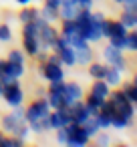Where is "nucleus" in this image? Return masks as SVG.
Wrapping results in <instances>:
<instances>
[{
    "mask_svg": "<svg viewBox=\"0 0 137 147\" xmlns=\"http://www.w3.org/2000/svg\"><path fill=\"white\" fill-rule=\"evenodd\" d=\"M26 121H24V107L22 105H18V107H12V113H8V115H4L2 117V121H0V129H2L6 135H18V131H20V127L24 125Z\"/></svg>",
    "mask_w": 137,
    "mask_h": 147,
    "instance_id": "obj_1",
    "label": "nucleus"
},
{
    "mask_svg": "<svg viewBox=\"0 0 137 147\" xmlns=\"http://www.w3.org/2000/svg\"><path fill=\"white\" fill-rule=\"evenodd\" d=\"M103 22H105V14H101V12H91L89 24L81 30V34L87 38V42H99V40L103 38Z\"/></svg>",
    "mask_w": 137,
    "mask_h": 147,
    "instance_id": "obj_2",
    "label": "nucleus"
},
{
    "mask_svg": "<svg viewBox=\"0 0 137 147\" xmlns=\"http://www.w3.org/2000/svg\"><path fill=\"white\" fill-rule=\"evenodd\" d=\"M65 129H67V145L69 147H85L91 141V137L87 135V131L83 129V125L69 123Z\"/></svg>",
    "mask_w": 137,
    "mask_h": 147,
    "instance_id": "obj_3",
    "label": "nucleus"
},
{
    "mask_svg": "<svg viewBox=\"0 0 137 147\" xmlns=\"http://www.w3.org/2000/svg\"><path fill=\"white\" fill-rule=\"evenodd\" d=\"M2 101L8 105V107H18L24 103V91L20 87L18 81L10 83V85H4V91H2Z\"/></svg>",
    "mask_w": 137,
    "mask_h": 147,
    "instance_id": "obj_4",
    "label": "nucleus"
},
{
    "mask_svg": "<svg viewBox=\"0 0 137 147\" xmlns=\"http://www.w3.org/2000/svg\"><path fill=\"white\" fill-rule=\"evenodd\" d=\"M49 113H51V107H49L47 99H36L24 109V121L30 123V121H36V119H40Z\"/></svg>",
    "mask_w": 137,
    "mask_h": 147,
    "instance_id": "obj_5",
    "label": "nucleus"
},
{
    "mask_svg": "<svg viewBox=\"0 0 137 147\" xmlns=\"http://www.w3.org/2000/svg\"><path fill=\"white\" fill-rule=\"evenodd\" d=\"M40 75L47 83H53V81H63L65 79V69L63 65L59 63H51V61H43L40 65Z\"/></svg>",
    "mask_w": 137,
    "mask_h": 147,
    "instance_id": "obj_6",
    "label": "nucleus"
},
{
    "mask_svg": "<svg viewBox=\"0 0 137 147\" xmlns=\"http://www.w3.org/2000/svg\"><path fill=\"white\" fill-rule=\"evenodd\" d=\"M49 121H51V129H61V127H67L71 123V113H69V107H61V109H51L49 113Z\"/></svg>",
    "mask_w": 137,
    "mask_h": 147,
    "instance_id": "obj_7",
    "label": "nucleus"
},
{
    "mask_svg": "<svg viewBox=\"0 0 137 147\" xmlns=\"http://www.w3.org/2000/svg\"><path fill=\"white\" fill-rule=\"evenodd\" d=\"M69 113H71V123H77V125H83L89 117H93V115L89 113V109H87V105H85L83 99H81V101H75V103L69 107Z\"/></svg>",
    "mask_w": 137,
    "mask_h": 147,
    "instance_id": "obj_8",
    "label": "nucleus"
},
{
    "mask_svg": "<svg viewBox=\"0 0 137 147\" xmlns=\"http://www.w3.org/2000/svg\"><path fill=\"white\" fill-rule=\"evenodd\" d=\"M63 97H65V107H71L75 101H81L85 97V91L79 83H65Z\"/></svg>",
    "mask_w": 137,
    "mask_h": 147,
    "instance_id": "obj_9",
    "label": "nucleus"
},
{
    "mask_svg": "<svg viewBox=\"0 0 137 147\" xmlns=\"http://www.w3.org/2000/svg\"><path fill=\"white\" fill-rule=\"evenodd\" d=\"M127 32V28L119 22V20H107L103 22V38H113V36H123Z\"/></svg>",
    "mask_w": 137,
    "mask_h": 147,
    "instance_id": "obj_10",
    "label": "nucleus"
},
{
    "mask_svg": "<svg viewBox=\"0 0 137 147\" xmlns=\"http://www.w3.org/2000/svg\"><path fill=\"white\" fill-rule=\"evenodd\" d=\"M91 61H93V49H91L89 42L83 45V47H79V49H75V65L87 67Z\"/></svg>",
    "mask_w": 137,
    "mask_h": 147,
    "instance_id": "obj_11",
    "label": "nucleus"
},
{
    "mask_svg": "<svg viewBox=\"0 0 137 147\" xmlns=\"http://www.w3.org/2000/svg\"><path fill=\"white\" fill-rule=\"evenodd\" d=\"M125 55H123V51H119V49H115L113 45H107L105 49H103V61H105V65H115L117 61H121Z\"/></svg>",
    "mask_w": 137,
    "mask_h": 147,
    "instance_id": "obj_12",
    "label": "nucleus"
},
{
    "mask_svg": "<svg viewBox=\"0 0 137 147\" xmlns=\"http://www.w3.org/2000/svg\"><path fill=\"white\" fill-rule=\"evenodd\" d=\"M55 53L59 55L63 67H75V49L71 45H67V47H63V49H59Z\"/></svg>",
    "mask_w": 137,
    "mask_h": 147,
    "instance_id": "obj_13",
    "label": "nucleus"
},
{
    "mask_svg": "<svg viewBox=\"0 0 137 147\" xmlns=\"http://www.w3.org/2000/svg\"><path fill=\"white\" fill-rule=\"evenodd\" d=\"M103 81H105L111 89H113V87H119V85L123 83V73H119L115 67H109V65H107V71H105Z\"/></svg>",
    "mask_w": 137,
    "mask_h": 147,
    "instance_id": "obj_14",
    "label": "nucleus"
},
{
    "mask_svg": "<svg viewBox=\"0 0 137 147\" xmlns=\"http://www.w3.org/2000/svg\"><path fill=\"white\" fill-rule=\"evenodd\" d=\"M91 93L101 97V99H107L109 93H111V87L103 81V79H93V85H91Z\"/></svg>",
    "mask_w": 137,
    "mask_h": 147,
    "instance_id": "obj_15",
    "label": "nucleus"
},
{
    "mask_svg": "<svg viewBox=\"0 0 137 147\" xmlns=\"http://www.w3.org/2000/svg\"><path fill=\"white\" fill-rule=\"evenodd\" d=\"M83 101H85V105H87V109H89L91 115L99 113L101 107H103V103H105V99H101V97H97V95H93V93H89L87 97H83Z\"/></svg>",
    "mask_w": 137,
    "mask_h": 147,
    "instance_id": "obj_16",
    "label": "nucleus"
},
{
    "mask_svg": "<svg viewBox=\"0 0 137 147\" xmlns=\"http://www.w3.org/2000/svg\"><path fill=\"white\" fill-rule=\"evenodd\" d=\"M22 51H24L28 57H36V53L40 51L38 38H36V36H22Z\"/></svg>",
    "mask_w": 137,
    "mask_h": 147,
    "instance_id": "obj_17",
    "label": "nucleus"
},
{
    "mask_svg": "<svg viewBox=\"0 0 137 147\" xmlns=\"http://www.w3.org/2000/svg\"><path fill=\"white\" fill-rule=\"evenodd\" d=\"M28 127H30L32 133H38V135H40V133H47V131H53V129H51L49 115H45V117H40V119H36V121H30Z\"/></svg>",
    "mask_w": 137,
    "mask_h": 147,
    "instance_id": "obj_18",
    "label": "nucleus"
},
{
    "mask_svg": "<svg viewBox=\"0 0 137 147\" xmlns=\"http://www.w3.org/2000/svg\"><path fill=\"white\" fill-rule=\"evenodd\" d=\"M119 22H121L127 30L135 28V26H137V10H123V12H121V18H119Z\"/></svg>",
    "mask_w": 137,
    "mask_h": 147,
    "instance_id": "obj_19",
    "label": "nucleus"
},
{
    "mask_svg": "<svg viewBox=\"0 0 137 147\" xmlns=\"http://www.w3.org/2000/svg\"><path fill=\"white\" fill-rule=\"evenodd\" d=\"M87 67H89V77H91V79H103V77H105V71H107V65H105V63H95V61H91Z\"/></svg>",
    "mask_w": 137,
    "mask_h": 147,
    "instance_id": "obj_20",
    "label": "nucleus"
},
{
    "mask_svg": "<svg viewBox=\"0 0 137 147\" xmlns=\"http://www.w3.org/2000/svg\"><path fill=\"white\" fill-rule=\"evenodd\" d=\"M38 16L47 22H55V20H59V8H51V6L43 4V8L38 10Z\"/></svg>",
    "mask_w": 137,
    "mask_h": 147,
    "instance_id": "obj_21",
    "label": "nucleus"
},
{
    "mask_svg": "<svg viewBox=\"0 0 137 147\" xmlns=\"http://www.w3.org/2000/svg\"><path fill=\"white\" fill-rule=\"evenodd\" d=\"M18 18H20V22H22V24H24V22H30V20H36V18H38V10H36V8H32V4L22 6V10H20Z\"/></svg>",
    "mask_w": 137,
    "mask_h": 147,
    "instance_id": "obj_22",
    "label": "nucleus"
},
{
    "mask_svg": "<svg viewBox=\"0 0 137 147\" xmlns=\"http://www.w3.org/2000/svg\"><path fill=\"white\" fill-rule=\"evenodd\" d=\"M47 103H49V107L51 109H61V107H65V97H63V93H47Z\"/></svg>",
    "mask_w": 137,
    "mask_h": 147,
    "instance_id": "obj_23",
    "label": "nucleus"
},
{
    "mask_svg": "<svg viewBox=\"0 0 137 147\" xmlns=\"http://www.w3.org/2000/svg\"><path fill=\"white\" fill-rule=\"evenodd\" d=\"M125 51L127 53H135L137 51V32H135V28L125 32Z\"/></svg>",
    "mask_w": 137,
    "mask_h": 147,
    "instance_id": "obj_24",
    "label": "nucleus"
},
{
    "mask_svg": "<svg viewBox=\"0 0 137 147\" xmlns=\"http://www.w3.org/2000/svg\"><path fill=\"white\" fill-rule=\"evenodd\" d=\"M121 91H123V95L127 97V101H131V103H137V83H135V81H129V83H125Z\"/></svg>",
    "mask_w": 137,
    "mask_h": 147,
    "instance_id": "obj_25",
    "label": "nucleus"
},
{
    "mask_svg": "<svg viewBox=\"0 0 137 147\" xmlns=\"http://www.w3.org/2000/svg\"><path fill=\"white\" fill-rule=\"evenodd\" d=\"M95 119H97V123H99V127H101V131H105V129H111V115L107 113V111H99V113H95L93 115Z\"/></svg>",
    "mask_w": 137,
    "mask_h": 147,
    "instance_id": "obj_26",
    "label": "nucleus"
},
{
    "mask_svg": "<svg viewBox=\"0 0 137 147\" xmlns=\"http://www.w3.org/2000/svg\"><path fill=\"white\" fill-rule=\"evenodd\" d=\"M83 129L87 131V135H89L91 139H93V137L101 131V127H99V123H97V119H95V117H89V119L83 123Z\"/></svg>",
    "mask_w": 137,
    "mask_h": 147,
    "instance_id": "obj_27",
    "label": "nucleus"
},
{
    "mask_svg": "<svg viewBox=\"0 0 137 147\" xmlns=\"http://www.w3.org/2000/svg\"><path fill=\"white\" fill-rule=\"evenodd\" d=\"M79 28H77V22H75V18H71V20H63V26H61V32L59 34H63L65 38H69L71 34H75Z\"/></svg>",
    "mask_w": 137,
    "mask_h": 147,
    "instance_id": "obj_28",
    "label": "nucleus"
},
{
    "mask_svg": "<svg viewBox=\"0 0 137 147\" xmlns=\"http://www.w3.org/2000/svg\"><path fill=\"white\" fill-rule=\"evenodd\" d=\"M6 75H10L12 79H18L24 75V65H16V63H8L6 65Z\"/></svg>",
    "mask_w": 137,
    "mask_h": 147,
    "instance_id": "obj_29",
    "label": "nucleus"
},
{
    "mask_svg": "<svg viewBox=\"0 0 137 147\" xmlns=\"http://www.w3.org/2000/svg\"><path fill=\"white\" fill-rule=\"evenodd\" d=\"M20 145H24L18 137H14V135H6L4 133V137L0 139V147H20Z\"/></svg>",
    "mask_w": 137,
    "mask_h": 147,
    "instance_id": "obj_30",
    "label": "nucleus"
},
{
    "mask_svg": "<svg viewBox=\"0 0 137 147\" xmlns=\"http://www.w3.org/2000/svg\"><path fill=\"white\" fill-rule=\"evenodd\" d=\"M8 63H16V65H24V51H18V49H12L6 57Z\"/></svg>",
    "mask_w": 137,
    "mask_h": 147,
    "instance_id": "obj_31",
    "label": "nucleus"
},
{
    "mask_svg": "<svg viewBox=\"0 0 137 147\" xmlns=\"http://www.w3.org/2000/svg\"><path fill=\"white\" fill-rule=\"evenodd\" d=\"M36 34H38V24H36V20L24 22V26H22V36H36Z\"/></svg>",
    "mask_w": 137,
    "mask_h": 147,
    "instance_id": "obj_32",
    "label": "nucleus"
},
{
    "mask_svg": "<svg viewBox=\"0 0 137 147\" xmlns=\"http://www.w3.org/2000/svg\"><path fill=\"white\" fill-rule=\"evenodd\" d=\"M67 40H69V45H71L73 49H79V47H83V45H87V38H85V36H83V34H81L79 30H77L75 34H71V36H69Z\"/></svg>",
    "mask_w": 137,
    "mask_h": 147,
    "instance_id": "obj_33",
    "label": "nucleus"
},
{
    "mask_svg": "<svg viewBox=\"0 0 137 147\" xmlns=\"http://www.w3.org/2000/svg\"><path fill=\"white\" fill-rule=\"evenodd\" d=\"M12 40V28L8 24H0V42H8Z\"/></svg>",
    "mask_w": 137,
    "mask_h": 147,
    "instance_id": "obj_34",
    "label": "nucleus"
},
{
    "mask_svg": "<svg viewBox=\"0 0 137 147\" xmlns=\"http://www.w3.org/2000/svg\"><path fill=\"white\" fill-rule=\"evenodd\" d=\"M65 91V79L63 81H53L49 83V91L47 93H63Z\"/></svg>",
    "mask_w": 137,
    "mask_h": 147,
    "instance_id": "obj_35",
    "label": "nucleus"
},
{
    "mask_svg": "<svg viewBox=\"0 0 137 147\" xmlns=\"http://www.w3.org/2000/svg\"><path fill=\"white\" fill-rule=\"evenodd\" d=\"M93 139H95V143H97V145H101V147H105V145H109V143H111V137H109L107 133H103V131H99Z\"/></svg>",
    "mask_w": 137,
    "mask_h": 147,
    "instance_id": "obj_36",
    "label": "nucleus"
},
{
    "mask_svg": "<svg viewBox=\"0 0 137 147\" xmlns=\"http://www.w3.org/2000/svg\"><path fill=\"white\" fill-rule=\"evenodd\" d=\"M109 45H113L115 49H119V51L125 53V34H123V36H113V38H109Z\"/></svg>",
    "mask_w": 137,
    "mask_h": 147,
    "instance_id": "obj_37",
    "label": "nucleus"
},
{
    "mask_svg": "<svg viewBox=\"0 0 137 147\" xmlns=\"http://www.w3.org/2000/svg\"><path fill=\"white\" fill-rule=\"evenodd\" d=\"M57 131V143L59 145H67V129L61 127V129H55Z\"/></svg>",
    "mask_w": 137,
    "mask_h": 147,
    "instance_id": "obj_38",
    "label": "nucleus"
},
{
    "mask_svg": "<svg viewBox=\"0 0 137 147\" xmlns=\"http://www.w3.org/2000/svg\"><path fill=\"white\" fill-rule=\"evenodd\" d=\"M121 6L123 10H137V0H123Z\"/></svg>",
    "mask_w": 137,
    "mask_h": 147,
    "instance_id": "obj_39",
    "label": "nucleus"
},
{
    "mask_svg": "<svg viewBox=\"0 0 137 147\" xmlns=\"http://www.w3.org/2000/svg\"><path fill=\"white\" fill-rule=\"evenodd\" d=\"M109 67H111V65H109ZM113 67H115V69H117L119 73H125V71H127V59L123 57V59H121V61H117V63H115Z\"/></svg>",
    "mask_w": 137,
    "mask_h": 147,
    "instance_id": "obj_40",
    "label": "nucleus"
},
{
    "mask_svg": "<svg viewBox=\"0 0 137 147\" xmlns=\"http://www.w3.org/2000/svg\"><path fill=\"white\" fill-rule=\"evenodd\" d=\"M93 2H95V0H79V8H93Z\"/></svg>",
    "mask_w": 137,
    "mask_h": 147,
    "instance_id": "obj_41",
    "label": "nucleus"
},
{
    "mask_svg": "<svg viewBox=\"0 0 137 147\" xmlns=\"http://www.w3.org/2000/svg\"><path fill=\"white\" fill-rule=\"evenodd\" d=\"M45 4L51 8H61V0H45Z\"/></svg>",
    "mask_w": 137,
    "mask_h": 147,
    "instance_id": "obj_42",
    "label": "nucleus"
},
{
    "mask_svg": "<svg viewBox=\"0 0 137 147\" xmlns=\"http://www.w3.org/2000/svg\"><path fill=\"white\" fill-rule=\"evenodd\" d=\"M6 65H8V61H6V59H0V75L6 73Z\"/></svg>",
    "mask_w": 137,
    "mask_h": 147,
    "instance_id": "obj_43",
    "label": "nucleus"
},
{
    "mask_svg": "<svg viewBox=\"0 0 137 147\" xmlns=\"http://www.w3.org/2000/svg\"><path fill=\"white\" fill-rule=\"evenodd\" d=\"M32 2H34V0H16V4H20V6H28Z\"/></svg>",
    "mask_w": 137,
    "mask_h": 147,
    "instance_id": "obj_44",
    "label": "nucleus"
},
{
    "mask_svg": "<svg viewBox=\"0 0 137 147\" xmlns=\"http://www.w3.org/2000/svg\"><path fill=\"white\" fill-rule=\"evenodd\" d=\"M2 91H4V85L0 83V99H2Z\"/></svg>",
    "mask_w": 137,
    "mask_h": 147,
    "instance_id": "obj_45",
    "label": "nucleus"
},
{
    "mask_svg": "<svg viewBox=\"0 0 137 147\" xmlns=\"http://www.w3.org/2000/svg\"><path fill=\"white\" fill-rule=\"evenodd\" d=\"M2 137H4V131H2V129H0V139H2Z\"/></svg>",
    "mask_w": 137,
    "mask_h": 147,
    "instance_id": "obj_46",
    "label": "nucleus"
},
{
    "mask_svg": "<svg viewBox=\"0 0 137 147\" xmlns=\"http://www.w3.org/2000/svg\"><path fill=\"white\" fill-rule=\"evenodd\" d=\"M113 2H117V4H121V2H123V0H113Z\"/></svg>",
    "mask_w": 137,
    "mask_h": 147,
    "instance_id": "obj_47",
    "label": "nucleus"
}]
</instances>
